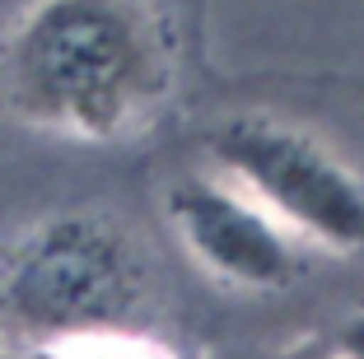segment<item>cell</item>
<instances>
[{
  "mask_svg": "<svg viewBox=\"0 0 364 359\" xmlns=\"http://www.w3.org/2000/svg\"><path fill=\"white\" fill-rule=\"evenodd\" d=\"M65 359H150V355H140V350H131V345H80Z\"/></svg>",
  "mask_w": 364,
  "mask_h": 359,
  "instance_id": "obj_4",
  "label": "cell"
},
{
  "mask_svg": "<svg viewBox=\"0 0 364 359\" xmlns=\"http://www.w3.org/2000/svg\"><path fill=\"white\" fill-rule=\"evenodd\" d=\"M173 220H178L182 238L192 243V252L225 280L285 285L289 271H294V257H289L280 224L247 191L234 196V191L205 187V182L178 187L173 191Z\"/></svg>",
  "mask_w": 364,
  "mask_h": 359,
  "instance_id": "obj_3",
  "label": "cell"
},
{
  "mask_svg": "<svg viewBox=\"0 0 364 359\" xmlns=\"http://www.w3.org/2000/svg\"><path fill=\"white\" fill-rule=\"evenodd\" d=\"M173 85L178 38L159 0H23L0 28V112L33 131L136 136Z\"/></svg>",
  "mask_w": 364,
  "mask_h": 359,
  "instance_id": "obj_1",
  "label": "cell"
},
{
  "mask_svg": "<svg viewBox=\"0 0 364 359\" xmlns=\"http://www.w3.org/2000/svg\"><path fill=\"white\" fill-rule=\"evenodd\" d=\"M215 154L271 220L332 247H364V182L313 136L267 117L220 131Z\"/></svg>",
  "mask_w": 364,
  "mask_h": 359,
  "instance_id": "obj_2",
  "label": "cell"
},
{
  "mask_svg": "<svg viewBox=\"0 0 364 359\" xmlns=\"http://www.w3.org/2000/svg\"><path fill=\"white\" fill-rule=\"evenodd\" d=\"M341 359H364V317H355L341 331Z\"/></svg>",
  "mask_w": 364,
  "mask_h": 359,
  "instance_id": "obj_5",
  "label": "cell"
}]
</instances>
